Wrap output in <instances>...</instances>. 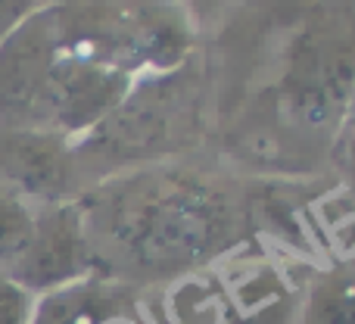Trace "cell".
Wrapping results in <instances>:
<instances>
[{
	"mask_svg": "<svg viewBox=\"0 0 355 324\" xmlns=\"http://www.w3.org/2000/svg\"><path fill=\"white\" fill-rule=\"evenodd\" d=\"M94 268L106 262L125 278L166 281L193 275L237 246L243 203L227 184L200 171H144L110 184L81 206Z\"/></svg>",
	"mask_w": 355,
	"mask_h": 324,
	"instance_id": "obj_1",
	"label": "cell"
},
{
	"mask_svg": "<svg viewBox=\"0 0 355 324\" xmlns=\"http://www.w3.org/2000/svg\"><path fill=\"white\" fill-rule=\"evenodd\" d=\"M277 128L327 144L355 110V6H318L300 19L271 85Z\"/></svg>",
	"mask_w": 355,
	"mask_h": 324,
	"instance_id": "obj_2",
	"label": "cell"
},
{
	"mask_svg": "<svg viewBox=\"0 0 355 324\" xmlns=\"http://www.w3.org/2000/svg\"><path fill=\"white\" fill-rule=\"evenodd\" d=\"M53 10L37 6L0 44V131H47Z\"/></svg>",
	"mask_w": 355,
	"mask_h": 324,
	"instance_id": "obj_3",
	"label": "cell"
},
{
	"mask_svg": "<svg viewBox=\"0 0 355 324\" xmlns=\"http://www.w3.org/2000/svg\"><path fill=\"white\" fill-rule=\"evenodd\" d=\"M85 278H94V256L85 234L81 206L69 200L37 206L35 240L6 281L19 284L31 296H47Z\"/></svg>",
	"mask_w": 355,
	"mask_h": 324,
	"instance_id": "obj_4",
	"label": "cell"
},
{
	"mask_svg": "<svg viewBox=\"0 0 355 324\" xmlns=\"http://www.w3.org/2000/svg\"><path fill=\"white\" fill-rule=\"evenodd\" d=\"M75 178V150L50 131H0V187L37 206L66 203Z\"/></svg>",
	"mask_w": 355,
	"mask_h": 324,
	"instance_id": "obj_5",
	"label": "cell"
},
{
	"mask_svg": "<svg viewBox=\"0 0 355 324\" xmlns=\"http://www.w3.org/2000/svg\"><path fill=\"white\" fill-rule=\"evenodd\" d=\"M122 302V290L97 278H85L78 284L41 296L35 302L31 324H112Z\"/></svg>",
	"mask_w": 355,
	"mask_h": 324,
	"instance_id": "obj_6",
	"label": "cell"
},
{
	"mask_svg": "<svg viewBox=\"0 0 355 324\" xmlns=\"http://www.w3.org/2000/svg\"><path fill=\"white\" fill-rule=\"evenodd\" d=\"M37 209L19 194L0 187V278H10L35 240Z\"/></svg>",
	"mask_w": 355,
	"mask_h": 324,
	"instance_id": "obj_7",
	"label": "cell"
},
{
	"mask_svg": "<svg viewBox=\"0 0 355 324\" xmlns=\"http://www.w3.org/2000/svg\"><path fill=\"white\" fill-rule=\"evenodd\" d=\"M300 324H355V268L321 278L302 306Z\"/></svg>",
	"mask_w": 355,
	"mask_h": 324,
	"instance_id": "obj_8",
	"label": "cell"
},
{
	"mask_svg": "<svg viewBox=\"0 0 355 324\" xmlns=\"http://www.w3.org/2000/svg\"><path fill=\"white\" fill-rule=\"evenodd\" d=\"M35 296L19 284L0 278V324H31L35 315Z\"/></svg>",
	"mask_w": 355,
	"mask_h": 324,
	"instance_id": "obj_9",
	"label": "cell"
},
{
	"mask_svg": "<svg viewBox=\"0 0 355 324\" xmlns=\"http://www.w3.org/2000/svg\"><path fill=\"white\" fill-rule=\"evenodd\" d=\"M37 6L41 3H12V0H3V3H0V44H3Z\"/></svg>",
	"mask_w": 355,
	"mask_h": 324,
	"instance_id": "obj_10",
	"label": "cell"
},
{
	"mask_svg": "<svg viewBox=\"0 0 355 324\" xmlns=\"http://www.w3.org/2000/svg\"><path fill=\"white\" fill-rule=\"evenodd\" d=\"M349 162H352V175H355V128H352V144H349Z\"/></svg>",
	"mask_w": 355,
	"mask_h": 324,
	"instance_id": "obj_11",
	"label": "cell"
}]
</instances>
